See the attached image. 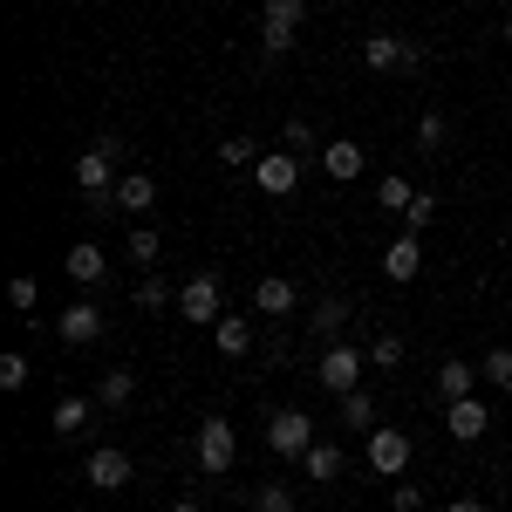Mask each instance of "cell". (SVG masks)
<instances>
[{
  "mask_svg": "<svg viewBox=\"0 0 512 512\" xmlns=\"http://www.w3.org/2000/svg\"><path fill=\"white\" fill-rule=\"evenodd\" d=\"M117 137H96L89 151L76 158V185H82V198H96V205H110L117 198Z\"/></svg>",
  "mask_w": 512,
  "mask_h": 512,
  "instance_id": "obj_1",
  "label": "cell"
},
{
  "mask_svg": "<svg viewBox=\"0 0 512 512\" xmlns=\"http://www.w3.org/2000/svg\"><path fill=\"white\" fill-rule=\"evenodd\" d=\"M362 369H369V355L355 349V342H328V349L315 355V383L328 396H349V390H362Z\"/></svg>",
  "mask_w": 512,
  "mask_h": 512,
  "instance_id": "obj_2",
  "label": "cell"
},
{
  "mask_svg": "<svg viewBox=\"0 0 512 512\" xmlns=\"http://www.w3.org/2000/svg\"><path fill=\"white\" fill-rule=\"evenodd\" d=\"M192 458L205 465V478L233 472V458H239V437H233V424H226V417H205V424H198V437H192Z\"/></svg>",
  "mask_w": 512,
  "mask_h": 512,
  "instance_id": "obj_3",
  "label": "cell"
},
{
  "mask_svg": "<svg viewBox=\"0 0 512 512\" xmlns=\"http://www.w3.org/2000/svg\"><path fill=\"white\" fill-rule=\"evenodd\" d=\"M362 62H369L376 76H390V69H424L431 55H424V41H403V35H369V41H362Z\"/></svg>",
  "mask_w": 512,
  "mask_h": 512,
  "instance_id": "obj_4",
  "label": "cell"
},
{
  "mask_svg": "<svg viewBox=\"0 0 512 512\" xmlns=\"http://www.w3.org/2000/svg\"><path fill=\"white\" fill-rule=\"evenodd\" d=\"M369 472H376V478H403V472H410V431L376 424V431H369Z\"/></svg>",
  "mask_w": 512,
  "mask_h": 512,
  "instance_id": "obj_5",
  "label": "cell"
},
{
  "mask_svg": "<svg viewBox=\"0 0 512 512\" xmlns=\"http://www.w3.org/2000/svg\"><path fill=\"white\" fill-rule=\"evenodd\" d=\"M267 444H274V458H308V444H315V417H308V410H274Z\"/></svg>",
  "mask_w": 512,
  "mask_h": 512,
  "instance_id": "obj_6",
  "label": "cell"
},
{
  "mask_svg": "<svg viewBox=\"0 0 512 512\" xmlns=\"http://www.w3.org/2000/svg\"><path fill=\"white\" fill-rule=\"evenodd\" d=\"M178 315L192 321V328H219V315H226V308H219V280L192 274L185 287H178Z\"/></svg>",
  "mask_w": 512,
  "mask_h": 512,
  "instance_id": "obj_7",
  "label": "cell"
},
{
  "mask_svg": "<svg viewBox=\"0 0 512 512\" xmlns=\"http://www.w3.org/2000/svg\"><path fill=\"white\" fill-rule=\"evenodd\" d=\"M55 335H62L69 349H89V342H103V308H96V301H69V308L55 315Z\"/></svg>",
  "mask_w": 512,
  "mask_h": 512,
  "instance_id": "obj_8",
  "label": "cell"
},
{
  "mask_svg": "<svg viewBox=\"0 0 512 512\" xmlns=\"http://www.w3.org/2000/svg\"><path fill=\"white\" fill-rule=\"evenodd\" d=\"M253 178H260V192H267V198H287L294 185H301V151H260Z\"/></svg>",
  "mask_w": 512,
  "mask_h": 512,
  "instance_id": "obj_9",
  "label": "cell"
},
{
  "mask_svg": "<svg viewBox=\"0 0 512 512\" xmlns=\"http://www.w3.org/2000/svg\"><path fill=\"white\" fill-rule=\"evenodd\" d=\"M82 478H89L96 492H123V485H130V458H123L117 444H96V451L82 458Z\"/></svg>",
  "mask_w": 512,
  "mask_h": 512,
  "instance_id": "obj_10",
  "label": "cell"
},
{
  "mask_svg": "<svg viewBox=\"0 0 512 512\" xmlns=\"http://www.w3.org/2000/svg\"><path fill=\"white\" fill-rule=\"evenodd\" d=\"M444 431L458 437V444H478V437L492 431V410L478 396H458V403H444Z\"/></svg>",
  "mask_w": 512,
  "mask_h": 512,
  "instance_id": "obj_11",
  "label": "cell"
},
{
  "mask_svg": "<svg viewBox=\"0 0 512 512\" xmlns=\"http://www.w3.org/2000/svg\"><path fill=\"white\" fill-rule=\"evenodd\" d=\"M383 274H390L396 287H410V280L424 274V239H417V233L390 239V246H383Z\"/></svg>",
  "mask_w": 512,
  "mask_h": 512,
  "instance_id": "obj_12",
  "label": "cell"
},
{
  "mask_svg": "<svg viewBox=\"0 0 512 512\" xmlns=\"http://www.w3.org/2000/svg\"><path fill=\"white\" fill-rule=\"evenodd\" d=\"M294 308H301V287L287 274H267L253 287V315H294Z\"/></svg>",
  "mask_w": 512,
  "mask_h": 512,
  "instance_id": "obj_13",
  "label": "cell"
},
{
  "mask_svg": "<svg viewBox=\"0 0 512 512\" xmlns=\"http://www.w3.org/2000/svg\"><path fill=\"white\" fill-rule=\"evenodd\" d=\"M151 205H158V178H151V171H130V178H117V198H110V212H137V219H144Z\"/></svg>",
  "mask_w": 512,
  "mask_h": 512,
  "instance_id": "obj_14",
  "label": "cell"
},
{
  "mask_svg": "<svg viewBox=\"0 0 512 512\" xmlns=\"http://www.w3.org/2000/svg\"><path fill=\"white\" fill-rule=\"evenodd\" d=\"M478 362H465V355H451V362H437V396L444 403H458V396H478Z\"/></svg>",
  "mask_w": 512,
  "mask_h": 512,
  "instance_id": "obj_15",
  "label": "cell"
},
{
  "mask_svg": "<svg viewBox=\"0 0 512 512\" xmlns=\"http://www.w3.org/2000/svg\"><path fill=\"white\" fill-rule=\"evenodd\" d=\"M103 267H110V260H103V246H96V239H76V246L62 253V274L76 280V287H96V280H103Z\"/></svg>",
  "mask_w": 512,
  "mask_h": 512,
  "instance_id": "obj_16",
  "label": "cell"
},
{
  "mask_svg": "<svg viewBox=\"0 0 512 512\" xmlns=\"http://www.w3.org/2000/svg\"><path fill=\"white\" fill-rule=\"evenodd\" d=\"M321 171H328V178H342V185L362 178V144H355V137H335V144L321 151Z\"/></svg>",
  "mask_w": 512,
  "mask_h": 512,
  "instance_id": "obj_17",
  "label": "cell"
},
{
  "mask_svg": "<svg viewBox=\"0 0 512 512\" xmlns=\"http://www.w3.org/2000/svg\"><path fill=\"white\" fill-rule=\"evenodd\" d=\"M89 410H96L89 396H62L55 417H48V431H55V437H82V431H89Z\"/></svg>",
  "mask_w": 512,
  "mask_h": 512,
  "instance_id": "obj_18",
  "label": "cell"
},
{
  "mask_svg": "<svg viewBox=\"0 0 512 512\" xmlns=\"http://www.w3.org/2000/svg\"><path fill=\"white\" fill-rule=\"evenodd\" d=\"M96 403H103V410H130V403H137V376H130V369H110V376L96 383Z\"/></svg>",
  "mask_w": 512,
  "mask_h": 512,
  "instance_id": "obj_19",
  "label": "cell"
},
{
  "mask_svg": "<svg viewBox=\"0 0 512 512\" xmlns=\"http://www.w3.org/2000/svg\"><path fill=\"white\" fill-rule=\"evenodd\" d=\"M301 472L315 478V485H328V478H342V451H335L328 437H315V444H308V458H301Z\"/></svg>",
  "mask_w": 512,
  "mask_h": 512,
  "instance_id": "obj_20",
  "label": "cell"
},
{
  "mask_svg": "<svg viewBox=\"0 0 512 512\" xmlns=\"http://www.w3.org/2000/svg\"><path fill=\"white\" fill-rule=\"evenodd\" d=\"M212 342H219V355H246V349H253V321H246V315H219Z\"/></svg>",
  "mask_w": 512,
  "mask_h": 512,
  "instance_id": "obj_21",
  "label": "cell"
},
{
  "mask_svg": "<svg viewBox=\"0 0 512 512\" xmlns=\"http://www.w3.org/2000/svg\"><path fill=\"white\" fill-rule=\"evenodd\" d=\"M315 335L321 342H335V335H342V328H349V301H335V294H328V301H315Z\"/></svg>",
  "mask_w": 512,
  "mask_h": 512,
  "instance_id": "obj_22",
  "label": "cell"
},
{
  "mask_svg": "<svg viewBox=\"0 0 512 512\" xmlns=\"http://www.w3.org/2000/svg\"><path fill=\"white\" fill-rule=\"evenodd\" d=\"M130 301H137V308H144V315H158L164 301H178V294H171V287H164V280H158V267H151V274L137 280V294H130Z\"/></svg>",
  "mask_w": 512,
  "mask_h": 512,
  "instance_id": "obj_23",
  "label": "cell"
},
{
  "mask_svg": "<svg viewBox=\"0 0 512 512\" xmlns=\"http://www.w3.org/2000/svg\"><path fill=\"white\" fill-rule=\"evenodd\" d=\"M7 301H14L21 315H35V308H41V280L35 274H14V280H7Z\"/></svg>",
  "mask_w": 512,
  "mask_h": 512,
  "instance_id": "obj_24",
  "label": "cell"
},
{
  "mask_svg": "<svg viewBox=\"0 0 512 512\" xmlns=\"http://www.w3.org/2000/svg\"><path fill=\"white\" fill-rule=\"evenodd\" d=\"M28 376H35V362H28V355H0V390H28Z\"/></svg>",
  "mask_w": 512,
  "mask_h": 512,
  "instance_id": "obj_25",
  "label": "cell"
},
{
  "mask_svg": "<svg viewBox=\"0 0 512 512\" xmlns=\"http://www.w3.org/2000/svg\"><path fill=\"white\" fill-rule=\"evenodd\" d=\"M444 137H451V123L437 117V110H424L417 117V151H444Z\"/></svg>",
  "mask_w": 512,
  "mask_h": 512,
  "instance_id": "obj_26",
  "label": "cell"
},
{
  "mask_svg": "<svg viewBox=\"0 0 512 512\" xmlns=\"http://www.w3.org/2000/svg\"><path fill=\"white\" fill-rule=\"evenodd\" d=\"M219 164L246 171V164H260V144H253V137H226V144H219Z\"/></svg>",
  "mask_w": 512,
  "mask_h": 512,
  "instance_id": "obj_27",
  "label": "cell"
},
{
  "mask_svg": "<svg viewBox=\"0 0 512 512\" xmlns=\"http://www.w3.org/2000/svg\"><path fill=\"white\" fill-rule=\"evenodd\" d=\"M410 178H383V185H376V205H383V212H410Z\"/></svg>",
  "mask_w": 512,
  "mask_h": 512,
  "instance_id": "obj_28",
  "label": "cell"
},
{
  "mask_svg": "<svg viewBox=\"0 0 512 512\" xmlns=\"http://www.w3.org/2000/svg\"><path fill=\"white\" fill-rule=\"evenodd\" d=\"M158 233H151V226H137V233H130V260H137V267H144V274H151V267H158Z\"/></svg>",
  "mask_w": 512,
  "mask_h": 512,
  "instance_id": "obj_29",
  "label": "cell"
},
{
  "mask_svg": "<svg viewBox=\"0 0 512 512\" xmlns=\"http://www.w3.org/2000/svg\"><path fill=\"white\" fill-rule=\"evenodd\" d=\"M431 219H437V198H431V192H417V198H410V212H403V233L424 239V226H431Z\"/></svg>",
  "mask_w": 512,
  "mask_h": 512,
  "instance_id": "obj_30",
  "label": "cell"
},
{
  "mask_svg": "<svg viewBox=\"0 0 512 512\" xmlns=\"http://www.w3.org/2000/svg\"><path fill=\"white\" fill-rule=\"evenodd\" d=\"M342 424H355V431H376V410H369V396H362V390L342 396Z\"/></svg>",
  "mask_w": 512,
  "mask_h": 512,
  "instance_id": "obj_31",
  "label": "cell"
},
{
  "mask_svg": "<svg viewBox=\"0 0 512 512\" xmlns=\"http://www.w3.org/2000/svg\"><path fill=\"white\" fill-rule=\"evenodd\" d=\"M478 369H485V383H492V390H512V349H492Z\"/></svg>",
  "mask_w": 512,
  "mask_h": 512,
  "instance_id": "obj_32",
  "label": "cell"
},
{
  "mask_svg": "<svg viewBox=\"0 0 512 512\" xmlns=\"http://www.w3.org/2000/svg\"><path fill=\"white\" fill-rule=\"evenodd\" d=\"M260 14H274V21H294V28H301V21L315 14V0H260Z\"/></svg>",
  "mask_w": 512,
  "mask_h": 512,
  "instance_id": "obj_33",
  "label": "cell"
},
{
  "mask_svg": "<svg viewBox=\"0 0 512 512\" xmlns=\"http://www.w3.org/2000/svg\"><path fill=\"white\" fill-rule=\"evenodd\" d=\"M253 512H294V492H287V485H260V492H253Z\"/></svg>",
  "mask_w": 512,
  "mask_h": 512,
  "instance_id": "obj_34",
  "label": "cell"
},
{
  "mask_svg": "<svg viewBox=\"0 0 512 512\" xmlns=\"http://www.w3.org/2000/svg\"><path fill=\"white\" fill-rule=\"evenodd\" d=\"M369 362H376V369H396V362H403V335H376Z\"/></svg>",
  "mask_w": 512,
  "mask_h": 512,
  "instance_id": "obj_35",
  "label": "cell"
},
{
  "mask_svg": "<svg viewBox=\"0 0 512 512\" xmlns=\"http://www.w3.org/2000/svg\"><path fill=\"white\" fill-rule=\"evenodd\" d=\"M280 137H287V151H308V144H315V130H308L301 117H287V130H280Z\"/></svg>",
  "mask_w": 512,
  "mask_h": 512,
  "instance_id": "obj_36",
  "label": "cell"
},
{
  "mask_svg": "<svg viewBox=\"0 0 512 512\" xmlns=\"http://www.w3.org/2000/svg\"><path fill=\"white\" fill-rule=\"evenodd\" d=\"M390 506H396V512H424V492H417V485H396Z\"/></svg>",
  "mask_w": 512,
  "mask_h": 512,
  "instance_id": "obj_37",
  "label": "cell"
},
{
  "mask_svg": "<svg viewBox=\"0 0 512 512\" xmlns=\"http://www.w3.org/2000/svg\"><path fill=\"white\" fill-rule=\"evenodd\" d=\"M444 512H485V499H451Z\"/></svg>",
  "mask_w": 512,
  "mask_h": 512,
  "instance_id": "obj_38",
  "label": "cell"
},
{
  "mask_svg": "<svg viewBox=\"0 0 512 512\" xmlns=\"http://www.w3.org/2000/svg\"><path fill=\"white\" fill-rule=\"evenodd\" d=\"M164 512H198V499H171V506H164Z\"/></svg>",
  "mask_w": 512,
  "mask_h": 512,
  "instance_id": "obj_39",
  "label": "cell"
},
{
  "mask_svg": "<svg viewBox=\"0 0 512 512\" xmlns=\"http://www.w3.org/2000/svg\"><path fill=\"white\" fill-rule=\"evenodd\" d=\"M506 48H512V21H506Z\"/></svg>",
  "mask_w": 512,
  "mask_h": 512,
  "instance_id": "obj_40",
  "label": "cell"
},
{
  "mask_svg": "<svg viewBox=\"0 0 512 512\" xmlns=\"http://www.w3.org/2000/svg\"><path fill=\"white\" fill-rule=\"evenodd\" d=\"M506 7H512V0H506Z\"/></svg>",
  "mask_w": 512,
  "mask_h": 512,
  "instance_id": "obj_41",
  "label": "cell"
}]
</instances>
